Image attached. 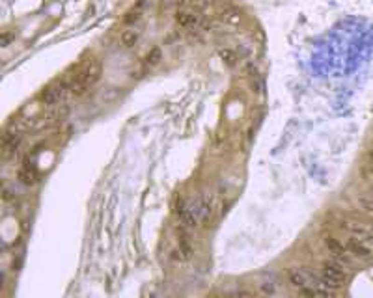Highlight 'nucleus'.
I'll list each match as a JSON object with an SVG mask.
<instances>
[{"instance_id": "1", "label": "nucleus", "mask_w": 373, "mask_h": 298, "mask_svg": "<svg viewBox=\"0 0 373 298\" xmlns=\"http://www.w3.org/2000/svg\"><path fill=\"white\" fill-rule=\"evenodd\" d=\"M99 76H101V64H99L95 58H92V60H88L81 69L77 71L73 82L69 84L71 93H73V95H83V93H86V91L99 80Z\"/></svg>"}, {"instance_id": "2", "label": "nucleus", "mask_w": 373, "mask_h": 298, "mask_svg": "<svg viewBox=\"0 0 373 298\" xmlns=\"http://www.w3.org/2000/svg\"><path fill=\"white\" fill-rule=\"evenodd\" d=\"M347 268L343 265H340L338 261H325L321 265V279L325 281V285L330 289H338L345 283L347 279Z\"/></svg>"}, {"instance_id": "3", "label": "nucleus", "mask_w": 373, "mask_h": 298, "mask_svg": "<svg viewBox=\"0 0 373 298\" xmlns=\"http://www.w3.org/2000/svg\"><path fill=\"white\" fill-rule=\"evenodd\" d=\"M289 283L301 292L308 291V289H317V287H327L321 278H316L314 274L306 272L303 268H293L289 272Z\"/></svg>"}, {"instance_id": "4", "label": "nucleus", "mask_w": 373, "mask_h": 298, "mask_svg": "<svg viewBox=\"0 0 373 298\" xmlns=\"http://www.w3.org/2000/svg\"><path fill=\"white\" fill-rule=\"evenodd\" d=\"M345 250L349 252V255H353L354 259H369L371 257V248L367 246L364 241H349L345 242Z\"/></svg>"}, {"instance_id": "5", "label": "nucleus", "mask_w": 373, "mask_h": 298, "mask_svg": "<svg viewBox=\"0 0 373 298\" xmlns=\"http://www.w3.org/2000/svg\"><path fill=\"white\" fill-rule=\"evenodd\" d=\"M323 244L329 248V252L332 255L336 254H343V252H347L345 250V244H343L338 237H334V235H323ZM349 254V252H347Z\"/></svg>"}, {"instance_id": "6", "label": "nucleus", "mask_w": 373, "mask_h": 298, "mask_svg": "<svg viewBox=\"0 0 373 298\" xmlns=\"http://www.w3.org/2000/svg\"><path fill=\"white\" fill-rule=\"evenodd\" d=\"M190 254H192V248H190L189 239H181V241H179V246H177L176 250L172 252V257L183 263V261L190 259Z\"/></svg>"}, {"instance_id": "7", "label": "nucleus", "mask_w": 373, "mask_h": 298, "mask_svg": "<svg viewBox=\"0 0 373 298\" xmlns=\"http://www.w3.org/2000/svg\"><path fill=\"white\" fill-rule=\"evenodd\" d=\"M159 62H161V51H159V49H153V51H150L147 54H145L144 67L145 69H152V67H155Z\"/></svg>"}, {"instance_id": "8", "label": "nucleus", "mask_w": 373, "mask_h": 298, "mask_svg": "<svg viewBox=\"0 0 373 298\" xmlns=\"http://www.w3.org/2000/svg\"><path fill=\"white\" fill-rule=\"evenodd\" d=\"M136 41H138V32L127 30V32L121 34V45H123V47H133Z\"/></svg>"}, {"instance_id": "9", "label": "nucleus", "mask_w": 373, "mask_h": 298, "mask_svg": "<svg viewBox=\"0 0 373 298\" xmlns=\"http://www.w3.org/2000/svg\"><path fill=\"white\" fill-rule=\"evenodd\" d=\"M21 179H23V183L32 184V183H34V181H36V173H34V171H30V168L26 166L25 170L21 171Z\"/></svg>"}, {"instance_id": "10", "label": "nucleus", "mask_w": 373, "mask_h": 298, "mask_svg": "<svg viewBox=\"0 0 373 298\" xmlns=\"http://www.w3.org/2000/svg\"><path fill=\"white\" fill-rule=\"evenodd\" d=\"M138 19H140V13L134 12V13H129V17L125 19V23H129V25H131V23H136Z\"/></svg>"}, {"instance_id": "11", "label": "nucleus", "mask_w": 373, "mask_h": 298, "mask_svg": "<svg viewBox=\"0 0 373 298\" xmlns=\"http://www.w3.org/2000/svg\"><path fill=\"white\" fill-rule=\"evenodd\" d=\"M367 244V246H373V231H369V235L366 237V241H364Z\"/></svg>"}]
</instances>
